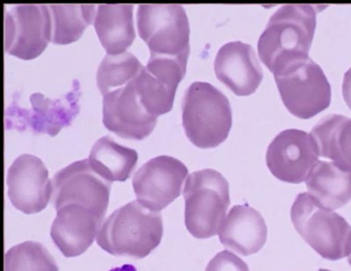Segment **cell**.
<instances>
[{"label":"cell","instance_id":"obj_7","mask_svg":"<svg viewBox=\"0 0 351 271\" xmlns=\"http://www.w3.org/2000/svg\"><path fill=\"white\" fill-rule=\"evenodd\" d=\"M274 77L283 104L298 118H311L330 106L328 78L311 57L287 66Z\"/></svg>","mask_w":351,"mask_h":271},{"label":"cell","instance_id":"obj_28","mask_svg":"<svg viewBox=\"0 0 351 271\" xmlns=\"http://www.w3.org/2000/svg\"><path fill=\"white\" fill-rule=\"evenodd\" d=\"M110 271H137V269L135 268L133 265L126 264L123 265V266L116 267V268L110 269Z\"/></svg>","mask_w":351,"mask_h":271},{"label":"cell","instance_id":"obj_14","mask_svg":"<svg viewBox=\"0 0 351 271\" xmlns=\"http://www.w3.org/2000/svg\"><path fill=\"white\" fill-rule=\"evenodd\" d=\"M157 121L141 103L134 80L104 96L102 122L119 137L141 141L151 135Z\"/></svg>","mask_w":351,"mask_h":271},{"label":"cell","instance_id":"obj_26","mask_svg":"<svg viewBox=\"0 0 351 271\" xmlns=\"http://www.w3.org/2000/svg\"><path fill=\"white\" fill-rule=\"evenodd\" d=\"M205 271H250V268L240 257L225 250L211 259Z\"/></svg>","mask_w":351,"mask_h":271},{"label":"cell","instance_id":"obj_19","mask_svg":"<svg viewBox=\"0 0 351 271\" xmlns=\"http://www.w3.org/2000/svg\"><path fill=\"white\" fill-rule=\"evenodd\" d=\"M133 4H100L96 10L94 28L108 55H120L132 44L136 34L133 22Z\"/></svg>","mask_w":351,"mask_h":271},{"label":"cell","instance_id":"obj_22","mask_svg":"<svg viewBox=\"0 0 351 271\" xmlns=\"http://www.w3.org/2000/svg\"><path fill=\"white\" fill-rule=\"evenodd\" d=\"M320 157L351 168V118L332 114L324 117L312 129Z\"/></svg>","mask_w":351,"mask_h":271},{"label":"cell","instance_id":"obj_20","mask_svg":"<svg viewBox=\"0 0 351 271\" xmlns=\"http://www.w3.org/2000/svg\"><path fill=\"white\" fill-rule=\"evenodd\" d=\"M305 182L310 194L332 211L351 201V168L346 166L319 160Z\"/></svg>","mask_w":351,"mask_h":271},{"label":"cell","instance_id":"obj_29","mask_svg":"<svg viewBox=\"0 0 351 271\" xmlns=\"http://www.w3.org/2000/svg\"><path fill=\"white\" fill-rule=\"evenodd\" d=\"M348 263H349V264H350V266H351V254L349 255V256H348Z\"/></svg>","mask_w":351,"mask_h":271},{"label":"cell","instance_id":"obj_25","mask_svg":"<svg viewBox=\"0 0 351 271\" xmlns=\"http://www.w3.org/2000/svg\"><path fill=\"white\" fill-rule=\"evenodd\" d=\"M5 271H59V267L44 244L28 240L5 253Z\"/></svg>","mask_w":351,"mask_h":271},{"label":"cell","instance_id":"obj_16","mask_svg":"<svg viewBox=\"0 0 351 271\" xmlns=\"http://www.w3.org/2000/svg\"><path fill=\"white\" fill-rule=\"evenodd\" d=\"M215 72L217 79L239 96L254 94L264 78L254 47L241 41L226 43L219 49Z\"/></svg>","mask_w":351,"mask_h":271},{"label":"cell","instance_id":"obj_23","mask_svg":"<svg viewBox=\"0 0 351 271\" xmlns=\"http://www.w3.org/2000/svg\"><path fill=\"white\" fill-rule=\"evenodd\" d=\"M51 42L69 44L79 40L95 18V4H50Z\"/></svg>","mask_w":351,"mask_h":271},{"label":"cell","instance_id":"obj_6","mask_svg":"<svg viewBox=\"0 0 351 271\" xmlns=\"http://www.w3.org/2000/svg\"><path fill=\"white\" fill-rule=\"evenodd\" d=\"M139 36L151 57H170L188 63L190 25L180 4H141L137 8Z\"/></svg>","mask_w":351,"mask_h":271},{"label":"cell","instance_id":"obj_15","mask_svg":"<svg viewBox=\"0 0 351 271\" xmlns=\"http://www.w3.org/2000/svg\"><path fill=\"white\" fill-rule=\"evenodd\" d=\"M186 62L149 57L134 84L141 103L152 115L158 117L171 110L178 83L186 75Z\"/></svg>","mask_w":351,"mask_h":271},{"label":"cell","instance_id":"obj_18","mask_svg":"<svg viewBox=\"0 0 351 271\" xmlns=\"http://www.w3.org/2000/svg\"><path fill=\"white\" fill-rule=\"evenodd\" d=\"M219 242L225 248L250 256L262 250L267 242L268 228L260 211L250 205H234L219 231Z\"/></svg>","mask_w":351,"mask_h":271},{"label":"cell","instance_id":"obj_24","mask_svg":"<svg viewBox=\"0 0 351 271\" xmlns=\"http://www.w3.org/2000/svg\"><path fill=\"white\" fill-rule=\"evenodd\" d=\"M143 64L133 53L106 55L97 70V86L102 96L130 83L143 69Z\"/></svg>","mask_w":351,"mask_h":271},{"label":"cell","instance_id":"obj_4","mask_svg":"<svg viewBox=\"0 0 351 271\" xmlns=\"http://www.w3.org/2000/svg\"><path fill=\"white\" fill-rule=\"evenodd\" d=\"M293 225L322 258L338 261L351 254V226L309 192L300 193L291 209Z\"/></svg>","mask_w":351,"mask_h":271},{"label":"cell","instance_id":"obj_27","mask_svg":"<svg viewBox=\"0 0 351 271\" xmlns=\"http://www.w3.org/2000/svg\"><path fill=\"white\" fill-rule=\"evenodd\" d=\"M343 99L351 110V68L345 73L342 84Z\"/></svg>","mask_w":351,"mask_h":271},{"label":"cell","instance_id":"obj_11","mask_svg":"<svg viewBox=\"0 0 351 271\" xmlns=\"http://www.w3.org/2000/svg\"><path fill=\"white\" fill-rule=\"evenodd\" d=\"M51 41L48 5H17L5 12V51L22 60L42 55Z\"/></svg>","mask_w":351,"mask_h":271},{"label":"cell","instance_id":"obj_3","mask_svg":"<svg viewBox=\"0 0 351 271\" xmlns=\"http://www.w3.org/2000/svg\"><path fill=\"white\" fill-rule=\"evenodd\" d=\"M182 127L196 147L221 145L232 127V108L227 96L208 82H193L182 102Z\"/></svg>","mask_w":351,"mask_h":271},{"label":"cell","instance_id":"obj_21","mask_svg":"<svg viewBox=\"0 0 351 271\" xmlns=\"http://www.w3.org/2000/svg\"><path fill=\"white\" fill-rule=\"evenodd\" d=\"M137 159L136 150L120 145L110 136L97 140L88 157L91 168L112 183L124 182L130 178Z\"/></svg>","mask_w":351,"mask_h":271},{"label":"cell","instance_id":"obj_13","mask_svg":"<svg viewBox=\"0 0 351 271\" xmlns=\"http://www.w3.org/2000/svg\"><path fill=\"white\" fill-rule=\"evenodd\" d=\"M8 195L26 215L40 213L52 198V181L44 162L32 154L18 156L8 170Z\"/></svg>","mask_w":351,"mask_h":271},{"label":"cell","instance_id":"obj_9","mask_svg":"<svg viewBox=\"0 0 351 271\" xmlns=\"http://www.w3.org/2000/svg\"><path fill=\"white\" fill-rule=\"evenodd\" d=\"M80 83L73 80V88L57 100L36 92L30 96L32 109L20 108L13 103L7 110L9 129H29L34 133H47L55 137L64 127H69L80 111Z\"/></svg>","mask_w":351,"mask_h":271},{"label":"cell","instance_id":"obj_30","mask_svg":"<svg viewBox=\"0 0 351 271\" xmlns=\"http://www.w3.org/2000/svg\"><path fill=\"white\" fill-rule=\"evenodd\" d=\"M317 271H330V270H328V269H319V270H317Z\"/></svg>","mask_w":351,"mask_h":271},{"label":"cell","instance_id":"obj_2","mask_svg":"<svg viewBox=\"0 0 351 271\" xmlns=\"http://www.w3.org/2000/svg\"><path fill=\"white\" fill-rule=\"evenodd\" d=\"M163 237L161 214L132 201L112 211L98 232V246L112 256L143 259Z\"/></svg>","mask_w":351,"mask_h":271},{"label":"cell","instance_id":"obj_8","mask_svg":"<svg viewBox=\"0 0 351 271\" xmlns=\"http://www.w3.org/2000/svg\"><path fill=\"white\" fill-rule=\"evenodd\" d=\"M110 187L112 182L98 175L88 158L77 160L53 176V205L56 211L63 205H83L104 220Z\"/></svg>","mask_w":351,"mask_h":271},{"label":"cell","instance_id":"obj_10","mask_svg":"<svg viewBox=\"0 0 351 271\" xmlns=\"http://www.w3.org/2000/svg\"><path fill=\"white\" fill-rule=\"evenodd\" d=\"M188 174V168L178 158L168 155L152 158L133 176L137 201L147 209L160 213L180 196Z\"/></svg>","mask_w":351,"mask_h":271},{"label":"cell","instance_id":"obj_17","mask_svg":"<svg viewBox=\"0 0 351 271\" xmlns=\"http://www.w3.org/2000/svg\"><path fill=\"white\" fill-rule=\"evenodd\" d=\"M51 237L67 258L83 255L97 238L104 220L88 207L66 205L57 209Z\"/></svg>","mask_w":351,"mask_h":271},{"label":"cell","instance_id":"obj_12","mask_svg":"<svg viewBox=\"0 0 351 271\" xmlns=\"http://www.w3.org/2000/svg\"><path fill=\"white\" fill-rule=\"evenodd\" d=\"M318 150L310 133L285 129L274 138L266 154L267 166L273 176L283 182L299 184L317 164Z\"/></svg>","mask_w":351,"mask_h":271},{"label":"cell","instance_id":"obj_1","mask_svg":"<svg viewBox=\"0 0 351 271\" xmlns=\"http://www.w3.org/2000/svg\"><path fill=\"white\" fill-rule=\"evenodd\" d=\"M317 8L308 4L281 6L269 20L258 42V55L273 74L309 57Z\"/></svg>","mask_w":351,"mask_h":271},{"label":"cell","instance_id":"obj_5","mask_svg":"<svg viewBox=\"0 0 351 271\" xmlns=\"http://www.w3.org/2000/svg\"><path fill=\"white\" fill-rule=\"evenodd\" d=\"M184 198L188 231L198 240L219 234L230 205L227 179L213 168L193 172L186 178Z\"/></svg>","mask_w":351,"mask_h":271}]
</instances>
